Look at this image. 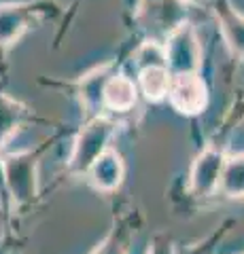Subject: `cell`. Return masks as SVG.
Here are the masks:
<instances>
[{
    "label": "cell",
    "mask_w": 244,
    "mask_h": 254,
    "mask_svg": "<svg viewBox=\"0 0 244 254\" xmlns=\"http://www.w3.org/2000/svg\"><path fill=\"white\" fill-rule=\"evenodd\" d=\"M172 83V72L166 66H149L138 70L136 87L147 102H162L168 98V89Z\"/></svg>",
    "instance_id": "10"
},
{
    "label": "cell",
    "mask_w": 244,
    "mask_h": 254,
    "mask_svg": "<svg viewBox=\"0 0 244 254\" xmlns=\"http://www.w3.org/2000/svg\"><path fill=\"white\" fill-rule=\"evenodd\" d=\"M136 60V68L143 70L149 66H166V58H163V45L155 41H147L134 55Z\"/></svg>",
    "instance_id": "14"
},
{
    "label": "cell",
    "mask_w": 244,
    "mask_h": 254,
    "mask_svg": "<svg viewBox=\"0 0 244 254\" xmlns=\"http://www.w3.org/2000/svg\"><path fill=\"white\" fill-rule=\"evenodd\" d=\"M219 193L227 199H244V153L230 155L225 159Z\"/></svg>",
    "instance_id": "12"
},
{
    "label": "cell",
    "mask_w": 244,
    "mask_h": 254,
    "mask_svg": "<svg viewBox=\"0 0 244 254\" xmlns=\"http://www.w3.org/2000/svg\"><path fill=\"white\" fill-rule=\"evenodd\" d=\"M155 254H170V250L166 252V250H160V252H155Z\"/></svg>",
    "instance_id": "16"
},
{
    "label": "cell",
    "mask_w": 244,
    "mask_h": 254,
    "mask_svg": "<svg viewBox=\"0 0 244 254\" xmlns=\"http://www.w3.org/2000/svg\"><path fill=\"white\" fill-rule=\"evenodd\" d=\"M28 117V108L11 95L0 93V148L9 142Z\"/></svg>",
    "instance_id": "11"
},
{
    "label": "cell",
    "mask_w": 244,
    "mask_h": 254,
    "mask_svg": "<svg viewBox=\"0 0 244 254\" xmlns=\"http://www.w3.org/2000/svg\"><path fill=\"white\" fill-rule=\"evenodd\" d=\"M111 74H113L111 68L102 66L98 70H93V72H89L87 76H83L79 93H81L83 106L87 108L89 113H98L102 108V93H104V85H106Z\"/></svg>",
    "instance_id": "13"
},
{
    "label": "cell",
    "mask_w": 244,
    "mask_h": 254,
    "mask_svg": "<svg viewBox=\"0 0 244 254\" xmlns=\"http://www.w3.org/2000/svg\"><path fill=\"white\" fill-rule=\"evenodd\" d=\"M166 68L172 74L200 72L202 68V43L191 23H178L168 32L163 43Z\"/></svg>",
    "instance_id": "2"
},
{
    "label": "cell",
    "mask_w": 244,
    "mask_h": 254,
    "mask_svg": "<svg viewBox=\"0 0 244 254\" xmlns=\"http://www.w3.org/2000/svg\"><path fill=\"white\" fill-rule=\"evenodd\" d=\"M217 19L221 23V32L227 47L236 53L244 58V15H240L238 11L234 9L230 2H217Z\"/></svg>",
    "instance_id": "9"
},
{
    "label": "cell",
    "mask_w": 244,
    "mask_h": 254,
    "mask_svg": "<svg viewBox=\"0 0 244 254\" xmlns=\"http://www.w3.org/2000/svg\"><path fill=\"white\" fill-rule=\"evenodd\" d=\"M32 26V9L26 4H0V45H13Z\"/></svg>",
    "instance_id": "8"
},
{
    "label": "cell",
    "mask_w": 244,
    "mask_h": 254,
    "mask_svg": "<svg viewBox=\"0 0 244 254\" xmlns=\"http://www.w3.org/2000/svg\"><path fill=\"white\" fill-rule=\"evenodd\" d=\"M85 178H87L91 189L98 190V193H115L123 185V178H125V163L121 153L111 146L106 153H102L91 163Z\"/></svg>",
    "instance_id": "6"
},
{
    "label": "cell",
    "mask_w": 244,
    "mask_h": 254,
    "mask_svg": "<svg viewBox=\"0 0 244 254\" xmlns=\"http://www.w3.org/2000/svg\"><path fill=\"white\" fill-rule=\"evenodd\" d=\"M117 133V123L104 115H93L73 142V150L68 157V172L75 176H85L91 163L111 148Z\"/></svg>",
    "instance_id": "1"
},
{
    "label": "cell",
    "mask_w": 244,
    "mask_h": 254,
    "mask_svg": "<svg viewBox=\"0 0 244 254\" xmlns=\"http://www.w3.org/2000/svg\"><path fill=\"white\" fill-rule=\"evenodd\" d=\"M227 155L217 146H206L193 159L189 170V190L195 197H210L219 190Z\"/></svg>",
    "instance_id": "5"
},
{
    "label": "cell",
    "mask_w": 244,
    "mask_h": 254,
    "mask_svg": "<svg viewBox=\"0 0 244 254\" xmlns=\"http://www.w3.org/2000/svg\"><path fill=\"white\" fill-rule=\"evenodd\" d=\"M176 113L185 117L202 115L208 106V87L200 72L172 74V83L166 98Z\"/></svg>",
    "instance_id": "4"
},
{
    "label": "cell",
    "mask_w": 244,
    "mask_h": 254,
    "mask_svg": "<svg viewBox=\"0 0 244 254\" xmlns=\"http://www.w3.org/2000/svg\"><path fill=\"white\" fill-rule=\"evenodd\" d=\"M138 102L136 81L125 74H111L102 93V108L111 113H130Z\"/></svg>",
    "instance_id": "7"
},
{
    "label": "cell",
    "mask_w": 244,
    "mask_h": 254,
    "mask_svg": "<svg viewBox=\"0 0 244 254\" xmlns=\"http://www.w3.org/2000/svg\"><path fill=\"white\" fill-rule=\"evenodd\" d=\"M93 254H125V242L119 235H111Z\"/></svg>",
    "instance_id": "15"
},
{
    "label": "cell",
    "mask_w": 244,
    "mask_h": 254,
    "mask_svg": "<svg viewBox=\"0 0 244 254\" xmlns=\"http://www.w3.org/2000/svg\"><path fill=\"white\" fill-rule=\"evenodd\" d=\"M2 178L15 205L30 203L38 195L36 159L32 153H13L2 159Z\"/></svg>",
    "instance_id": "3"
}]
</instances>
